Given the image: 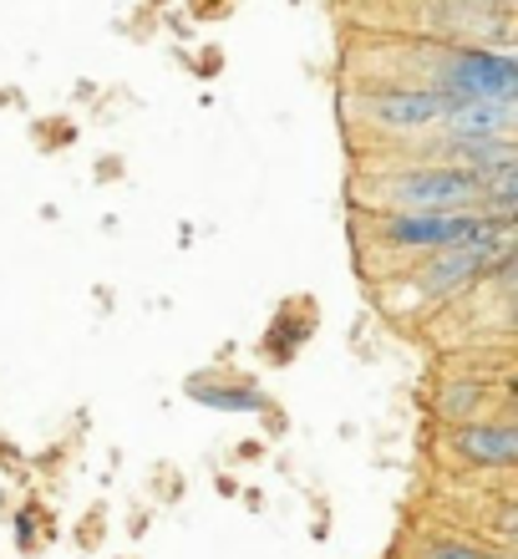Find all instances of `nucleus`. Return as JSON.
<instances>
[{"mask_svg": "<svg viewBox=\"0 0 518 559\" xmlns=\"http://www.w3.org/2000/svg\"><path fill=\"white\" fill-rule=\"evenodd\" d=\"M453 453L462 463H478V468H508L518 457V432L514 427H493V423L462 427L458 438H453Z\"/></svg>", "mask_w": 518, "mask_h": 559, "instance_id": "6", "label": "nucleus"}, {"mask_svg": "<svg viewBox=\"0 0 518 559\" xmlns=\"http://www.w3.org/2000/svg\"><path fill=\"white\" fill-rule=\"evenodd\" d=\"M498 260H508V235L473 239V245H447V250H432V265L422 270V285H427V295H458L473 280L489 275Z\"/></svg>", "mask_w": 518, "mask_h": 559, "instance_id": "3", "label": "nucleus"}, {"mask_svg": "<svg viewBox=\"0 0 518 559\" xmlns=\"http://www.w3.org/2000/svg\"><path fill=\"white\" fill-rule=\"evenodd\" d=\"M422 559H498V555H483V549H468V545H432Z\"/></svg>", "mask_w": 518, "mask_h": 559, "instance_id": "9", "label": "nucleus"}, {"mask_svg": "<svg viewBox=\"0 0 518 559\" xmlns=\"http://www.w3.org/2000/svg\"><path fill=\"white\" fill-rule=\"evenodd\" d=\"M386 204L401 214H437V209H478L483 204V178L453 163L437 168H407V174L386 178Z\"/></svg>", "mask_w": 518, "mask_h": 559, "instance_id": "1", "label": "nucleus"}, {"mask_svg": "<svg viewBox=\"0 0 518 559\" xmlns=\"http://www.w3.org/2000/svg\"><path fill=\"white\" fill-rule=\"evenodd\" d=\"M447 153H453V168L489 178L514 163V138H447Z\"/></svg>", "mask_w": 518, "mask_h": 559, "instance_id": "7", "label": "nucleus"}, {"mask_svg": "<svg viewBox=\"0 0 518 559\" xmlns=\"http://www.w3.org/2000/svg\"><path fill=\"white\" fill-rule=\"evenodd\" d=\"M447 97L432 87H376L366 97V118L386 133H422V128H437Z\"/></svg>", "mask_w": 518, "mask_h": 559, "instance_id": "4", "label": "nucleus"}, {"mask_svg": "<svg viewBox=\"0 0 518 559\" xmlns=\"http://www.w3.org/2000/svg\"><path fill=\"white\" fill-rule=\"evenodd\" d=\"M447 138H508L514 133V103H493V97H462L447 103L437 118Z\"/></svg>", "mask_w": 518, "mask_h": 559, "instance_id": "5", "label": "nucleus"}, {"mask_svg": "<svg viewBox=\"0 0 518 559\" xmlns=\"http://www.w3.org/2000/svg\"><path fill=\"white\" fill-rule=\"evenodd\" d=\"M468 407H483V386H453V392L443 397L447 417H468Z\"/></svg>", "mask_w": 518, "mask_h": 559, "instance_id": "8", "label": "nucleus"}, {"mask_svg": "<svg viewBox=\"0 0 518 559\" xmlns=\"http://www.w3.org/2000/svg\"><path fill=\"white\" fill-rule=\"evenodd\" d=\"M432 92H443L447 103L462 97H493V103H514L518 97V67L504 51H483V46H462L437 67Z\"/></svg>", "mask_w": 518, "mask_h": 559, "instance_id": "2", "label": "nucleus"}]
</instances>
